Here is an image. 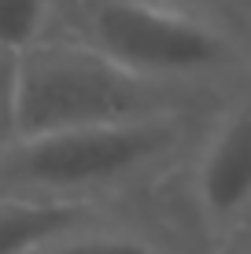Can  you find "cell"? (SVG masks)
<instances>
[{"label": "cell", "mask_w": 251, "mask_h": 254, "mask_svg": "<svg viewBox=\"0 0 251 254\" xmlns=\"http://www.w3.org/2000/svg\"><path fill=\"white\" fill-rule=\"evenodd\" d=\"M226 96L155 85L71 37H48L19 56V136L196 111Z\"/></svg>", "instance_id": "3957f363"}, {"label": "cell", "mask_w": 251, "mask_h": 254, "mask_svg": "<svg viewBox=\"0 0 251 254\" xmlns=\"http://www.w3.org/2000/svg\"><path fill=\"white\" fill-rule=\"evenodd\" d=\"M218 103L118 126L15 136L0 151V199L96 210L148 203L181 173Z\"/></svg>", "instance_id": "6da1fadb"}, {"label": "cell", "mask_w": 251, "mask_h": 254, "mask_svg": "<svg viewBox=\"0 0 251 254\" xmlns=\"http://www.w3.org/2000/svg\"><path fill=\"white\" fill-rule=\"evenodd\" d=\"M152 4L181 7V11L222 19V22H237V26H248L251 30V0H152Z\"/></svg>", "instance_id": "9c48e42d"}, {"label": "cell", "mask_w": 251, "mask_h": 254, "mask_svg": "<svg viewBox=\"0 0 251 254\" xmlns=\"http://www.w3.org/2000/svg\"><path fill=\"white\" fill-rule=\"evenodd\" d=\"M22 254H200L181 229L167 191L137 206L100 210L45 236Z\"/></svg>", "instance_id": "5b68a950"}, {"label": "cell", "mask_w": 251, "mask_h": 254, "mask_svg": "<svg viewBox=\"0 0 251 254\" xmlns=\"http://www.w3.org/2000/svg\"><path fill=\"white\" fill-rule=\"evenodd\" d=\"M167 203L200 254L251 229V81L211 111L192 155L170 181Z\"/></svg>", "instance_id": "277c9868"}, {"label": "cell", "mask_w": 251, "mask_h": 254, "mask_svg": "<svg viewBox=\"0 0 251 254\" xmlns=\"http://www.w3.org/2000/svg\"><path fill=\"white\" fill-rule=\"evenodd\" d=\"M118 210V206H115ZM100 214L96 206H37L19 199H0V254H22L45 236Z\"/></svg>", "instance_id": "8992f818"}, {"label": "cell", "mask_w": 251, "mask_h": 254, "mask_svg": "<svg viewBox=\"0 0 251 254\" xmlns=\"http://www.w3.org/2000/svg\"><path fill=\"white\" fill-rule=\"evenodd\" d=\"M56 37H71L155 85L229 96L251 81V30L152 0H59Z\"/></svg>", "instance_id": "7a4b0ae2"}, {"label": "cell", "mask_w": 251, "mask_h": 254, "mask_svg": "<svg viewBox=\"0 0 251 254\" xmlns=\"http://www.w3.org/2000/svg\"><path fill=\"white\" fill-rule=\"evenodd\" d=\"M59 0H0V48L22 52L56 37Z\"/></svg>", "instance_id": "52a82bcc"}, {"label": "cell", "mask_w": 251, "mask_h": 254, "mask_svg": "<svg viewBox=\"0 0 251 254\" xmlns=\"http://www.w3.org/2000/svg\"><path fill=\"white\" fill-rule=\"evenodd\" d=\"M203 254H251V229H240V232L226 236L214 247H207Z\"/></svg>", "instance_id": "30bf717a"}, {"label": "cell", "mask_w": 251, "mask_h": 254, "mask_svg": "<svg viewBox=\"0 0 251 254\" xmlns=\"http://www.w3.org/2000/svg\"><path fill=\"white\" fill-rule=\"evenodd\" d=\"M19 136V52L0 48V151Z\"/></svg>", "instance_id": "ba28073f"}]
</instances>
